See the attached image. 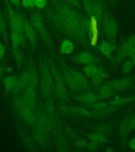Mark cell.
I'll list each match as a JSON object with an SVG mask.
<instances>
[{"instance_id":"e575fe53","label":"cell","mask_w":135,"mask_h":152,"mask_svg":"<svg viewBox=\"0 0 135 152\" xmlns=\"http://www.w3.org/2000/svg\"><path fill=\"white\" fill-rule=\"evenodd\" d=\"M112 125L111 124L104 123L98 126L96 131L98 133H101L104 135L109 134L112 131Z\"/></svg>"},{"instance_id":"52a82bcc","label":"cell","mask_w":135,"mask_h":152,"mask_svg":"<svg viewBox=\"0 0 135 152\" xmlns=\"http://www.w3.org/2000/svg\"><path fill=\"white\" fill-rule=\"evenodd\" d=\"M60 64L61 68L62 74L64 77L66 85L68 86L69 89L74 92H79L81 91L77 83H76L74 76L70 70L69 66H68L62 60H60Z\"/></svg>"},{"instance_id":"5b68a950","label":"cell","mask_w":135,"mask_h":152,"mask_svg":"<svg viewBox=\"0 0 135 152\" xmlns=\"http://www.w3.org/2000/svg\"><path fill=\"white\" fill-rule=\"evenodd\" d=\"M7 10L9 26L11 31L16 32L25 37L21 17L17 10H15L9 0H3Z\"/></svg>"},{"instance_id":"681fc988","label":"cell","mask_w":135,"mask_h":152,"mask_svg":"<svg viewBox=\"0 0 135 152\" xmlns=\"http://www.w3.org/2000/svg\"><path fill=\"white\" fill-rule=\"evenodd\" d=\"M109 1L112 5H114L116 4V3L118 0H109Z\"/></svg>"},{"instance_id":"d590c367","label":"cell","mask_w":135,"mask_h":152,"mask_svg":"<svg viewBox=\"0 0 135 152\" xmlns=\"http://www.w3.org/2000/svg\"><path fill=\"white\" fill-rule=\"evenodd\" d=\"M58 109L60 113L64 116L74 115L72 107L69 106L63 103H60L58 104Z\"/></svg>"},{"instance_id":"bcb514c9","label":"cell","mask_w":135,"mask_h":152,"mask_svg":"<svg viewBox=\"0 0 135 152\" xmlns=\"http://www.w3.org/2000/svg\"><path fill=\"white\" fill-rule=\"evenodd\" d=\"M5 68L3 64H0V81L2 80L3 76L4 75Z\"/></svg>"},{"instance_id":"8992f818","label":"cell","mask_w":135,"mask_h":152,"mask_svg":"<svg viewBox=\"0 0 135 152\" xmlns=\"http://www.w3.org/2000/svg\"><path fill=\"white\" fill-rule=\"evenodd\" d=\"M19 9L20 8H17V10L21 17L23 22L24 34L30 44L31 50L32 51V52H35L37 50L38 47V39L37 33L33 26H32L30 22L28 21L26 18L24 16L22 12L20 11Z\"/></svg>"},{"instance_id":"484cf974","label":"cell","mask_w":135,"mask_h":152,"mask_svg":"<svg viewBox=\"0 0 135 152\" xmlns=\"http://www.w3.org/2000/svg\"><path fill=\"white\" fill-rule=\"evenodd\" d=\"M40 87L43 98L45 101L47 98L50 97L51 96H52V93L54 92L49 83H47L45 80L42 78L40 79Z\"/></svg>"},{"instance_id":"d6986e66","label":"cell","mask_w":135,"mask_h":152,"mask_svg":"<svg viewBox=\"0 0 135 152\" xmlns=\"http://www.w3.org/2000/svg\"><path fill=\"white\" fill-rule=\"evenodd\" d=\"M10 38L12 49H18L21 45L23 47L26 45V38L19 33L11 31Z\"/></svg>"},{"instance_id":"f6af8a7d","label":"cell","mask_w":135,"mask_h":152,"mask_svg":"<svg viewBox=\"0 0 135 152\" xmlns=\"http://www.w3.org/2000/svg\"><path fill=\"white\" fill-rule=\"evenodd\" d=\"M10 3L14 5L16 8H20L21 7V0H9Z\"/></svg>"},{"instance_id":"277c9868","label":"cell","mask_w":135,"mask_h":152,"mask_svg":"<svg viewBox=\"0 0 135 152\" xmlns=\"http://www.w3.org/2000/svg\"><path fill=\"white\" fill-rule=\"evenodd\" d=\"M101 28L107 39L112 43L115 42L118 33V24L107 9L103 16Z\"/></svg>"},{"instance_id":"d4e9b609","label":"cell","mask_w":135,"mask_h":152,"mask_svg":"<svg viewBox=\"0 0 135 152\" xmlns=\"http://www.w3.org/2000/svg\"><path fill=\"white\" fill-rule=\"evenodd\" d=\"M45 112L49 118L54 123L55 119V108L52 96L47 98V99L45 100Z\"/></svg>"},{"instance_id":"8d00e7d4","label":"cell","mask_w":135,"mask_h":152,"mask_svg":"<svg viewBox=\"0 0 135 152\" xmlns=\"http://www.w3.org/2000/svg\"><path fill=\"white\" fill-rule=\"evenodd\" d=\"M21 7L25 9H34L35 8V0H21Z\"/></svg>"},{"instance_id":"f546056e","label":"cell","mask_w":135,"mask_h":152,"mask_svg":"<svg viewBox=\"0 0 135 152\" xmlns=\"http://www.w3.org/2000/svg\"><path fill=\"white\" fill-rule=\"evenodd\" d=\"M88 138L90 139L92 142L97 143H104L106 142L107 140V138L106 136L102 134L101 133H91L88 135Z\"/></svg>"},{"instance_id":"7bdbcfd3","label":"cell","mask_w":135,"mask_h":152,"mask_svg":"<svg viewBox=\"0 0 135 152\" xmlns=\"http://www.w3.org/2000/svg\"><path fill=\"white\" fill-rule=\"evenodd\" d=\"M87 148L89 151L91 152H94L96 151L98 149L97 144L96 142H92L89 144H88Z\"/></svg>"},{"instance_id":"603a6c76","label":"cell","mask_w":135,"mask_h":152,"mask_svg":"<svg viewBox=\"0 0 135 152\" xmlns=\"http://www.w3.org/2000/svg\"><path fill=\"white\" fill-rule=\"evenodd\" d=\"M115 90L107 83L101 86L99 88L98 93L100 98L107 99L112 96L115 94Z\"/></svg>"},{"instance_id":"f907efd6","label":"cell","mask_w":135,"mask_h":152,"mask_svg":"<svg viewBox=\"0 0 135 152\" xmlns=\"http://www.w3.org/2000/svg\"><path fill=\"white\" fill-rule=\"evenodd\" d=\"M113 151H114L113 148L112 147H108V148H107V149L105 150V151L107 152H113Z\"/></svg>"},{"instance_id":"e0dca14e","label":"cell","mask_w":135,"mask_h":152,"mask_svg":"<svg viewBox=\"0 0 135 152\" xmlns=\"http://www.w3.org/2000/svg\"><path fill=\"white\" fill-rule=\"evenodd\" d=\"M29 75H30V85L34 88H37L39 83V78L37 73V70L36 69V66L32 60L30 59L28 62V68Z\"/></svg>"},{"instance_id":"7a4b0ae2","label":"cell","mask_w":135,"mask_h":152,"mask_svg":"<svg viewBox=\"0 0 135 152\" xmlns=\"http://www.w3.org/2000/svg\"><path fill=\"white\" fill-rule=\"evenodd\" d=\"M30 22L35 29L37 34L40 37L46 47L52 52H55V49L52 43L50 34L45 26L42 15L38 9H32L30 13Z\"/></svg>"},{"instance_id":"2e32d148","label":"cell","mask_w":135,"mask_h":152,"mask_svg":"<svg viewBox=\"0 0 135 152\" xmlns=\"http://www.w3.org/2000/svg\"><path fill=\"white\" fill-rule=\"evenodd\" d=\"M75 99L81 103L90 104L99 100L100 97L99 95L93 93H85L77 95L75 96Z\"/></svg>"},{"instance_id":"1f68e13d","label":"cell","mask_w":135,"mask_h":152,"mask_svg":"<svg viewBox=\"0 0 135 152\" xmlns=\"http://www.w3.org/2000/svg\"><path fill=\"white\" fill-rule=\"evenodd\" d=\"M12 51L15 60L17 62V66L20 69L23 62V54L21 50H19V48L13 49Z\"/></svg>"},{"instance_id":"b9f144b4","label":"cell","mask_w":135,"mask_h":152,"mask_svg":"<svg viewBox=\"0 0 135 152\" xmlns=\"http://www.w3.org/2000/svg\"><path fill=\"white\" fill-rule=\"evenodd\" d=\"M65 132H66V134L70 137L75 138L77 137L76 132L70 127H65Z\"/></svg>"},{"instance_id":"7402d4cb","label":"cell","mask_w":135,"mask_h":152,"mask_svg":"<svg viewBox=\"0 0 135 152\" xmlns=\"http://www.w3.org/2000/svg\"><path fill=\"white\" fill-rule=\"evenodd\" d=\"M0 34L2 36L5 43L9 45V34L7 32V26L0 5Z\"/></svg>"},{"instance_id":"4316f807","label":"cell","mask_w":135,"mask_h":152,"mask_svg":"<svg viewBox=\"0 0 135 152\" xmlns=\"http://www.w3.org/2000/svg\"><path fill=\"white\" fill-rule=\"evenodd\" d=\"M17 79V77L14 76H7L4 79V86L5 93L12 91L16 83Z\"/></svg>"},{"instance_id":"4fadbf2b","label":"cell","mask_w":135,"mask_h":152,"mask_svg":"<svg viewBox=\"0 0 135 152\" xmlns=\"http://www.w3.org/2000/svg\"><path fill=\"white\" fill-rule=\"evenodd\" d=\"M69 68L71 74L74 76L76 83H77L79 88H80L81 90H87L89 87V86L88 80L85 74H83L78 70L72 69L70 67Z\"/></svg>"},{"instance_id":"ab89813d","label":"cell","mask_w":135,"mask_h":152,"mask_svg":"<svg viewBox=\"0 0 135 152\" xmlns=\"http://www.w3.org/2000/svg\"><path fill=\"white\" fill-rule=\"evenodd\" d=\"M67 2L76 9H79L81 7L82 2L81 0H66Z\"/></svg>"},{"instance_id":"74e56055","label":"cell","mask_w":135,"mask_h":152,"mask_svg":"<svg viewBox=\"0 0 135 152\" xmlns=\"http://www.w3.org/2000/svg\"><path fill=\"white\" fill-rule=\"evenodd\" d=\"M133 64H133L132 60H127L123 64V69H122L123 72L125 73V74H127L128 72H129L132 69Z\"/></svg>"},{"instance_id":"5bb4252c","label":"cell","mask_w":135,"mask_h":152,"mask_svg":"<svg viewBox=\"0 0 135 152\" xmlns=\"http://www.w3.org/2000/svg\"><path fill=\"white\" fill-rule=\"evenodd\" d=\"M74 60V61L79 64L87 65L93 64L96 61V58L90 52L83 51L75 56Z\"/></svg>"},{"instance_id":"4dcf8cb0","label":"cell","mask_w":135,"mask_h":152,"mask_svg":"<svg viewBox=\"0 0 135 152\" xmlns=\"http://www.w3.org/2000/svg\"><path fill=\"white\" fill-rule=\"evenodd\" d=\"M72 111L74 115H77L79 116L85 117L93 116V113L88 109H85L83 107H72Z\"/></svg>"},{"instance_id":"7dc6e473","label":"cell","mask_w":135,"mask_h":152,"mask_svg":"<svg viewBox=\"0 0 135 152\" xmlns=\"http://www.w3.org/2000/svg\"><path fill=\"white\" fill-rule=\"evenodd\" d=\"M129 145L131 149L132 150H135V138H134L132 140H131L129 143Z\"/></svg>"},{"instance_id":"ffe728a7","label":"cell","mask_w":135,"mask_h":152,"mask_svg":"<svg viewBox=\"0 0 135 152\" xmlns=\"http://www.w3.org/2000/svg\"><path fill=\"white\" fill-rule=\"evenodd\" d=\"M54 93L59 99L66 101L68 99V94L66 85L62 83H55Z\"/></svg>"},{"instance_id":"ba28073f","label":"cell","mask_w":135,"mask_h":152,"mask_svg":"<svg viewBox=\"0 0 135 152\" xmlns=\"http://www.w3.org/2000/svg\"><path fill=\"white\" fill-rule=\"evenodd\" d=\"M93 4V21L97 22L99 26H101L102 18L107 9L104 0H91Z\"/></svg>"},{"instance_id":"9c48e42d","label":"cell","mask_w":135,"mask_h":152,"mask_svg":"<svg viewBox=\"0 0 135 152\" xmlns=\"http://www.w3.org/2000/svg\"><path fill=\"white\" fill-rule=\"evenodd\" d=\"M135 49V34L131 36L120 46L117 54V60L121 61L129 56L131 52Z\"/></svg>"},{"instance_id":"6da1fadb","label":"cell","mask_w":135,"mask_h":152,"mask_svg":"<svg viewBox=\"0 0 135 152\" xmlns=\"http://www.w3.org/2000/svg\"><path fill=\"white\" fill-rule=\"evenodd\" d=\"M45 18L48 23L65 37L85 45L90 42L89 37L93 33L91 19L66 0H60L55 5L47 8Z\"/></svg>"},{"instance_id":"9a60e30c","label":"cell","mask_w":135,"mask_h":152,"mask_svg":"<svg viewBox=\"0 0 135 152\" xmlns=\"http://www.w3.org/2000/svg\"><path fill=\"white\" fill-rule=\"evenodd\" d=\"M47 60L49 66L50 68V71L52 74L55 83H62L66 84L64 77L62 75L61 72L57 68L56 65L55 64L52 59L51 58L47 57Z\"/></svg>"},{"instance_id":"f35d334b","label":"cell","mask_w":135,"mask_h":152,"mask_svg":"<svg viewBox=\"0 0 135 152\" xmlns=\"http://www.w3.org/2000/svg\"><path fill=\"white\" fill-rule=\"evenodd\" d=\"M35 7L38 10L45 9L47 6V0H35Z\"/></svg>"},{"instance_id":"60d3db41","label":"cell","mask_w":135,"mask_h":152,"mask_svg":"<svg viewBox=\"0 0 135 152\" xmlns=\"http://www.w3.org/2000/svg\"><path fill=\"white\" fill-rule=\"evenodd\" d=\"M74 145L76 147L79 148H84L87 146L88 142L83 140H78L74 142Z\"/></svg>"},{"instance_id":"836d02e7","label":"cell","mask_w":135,"mask_h":152,"mask_svg":"<svg viewBox=\"0 0 135 152\" xmlns=\"http://www.w3.org/2000/svg\"><path fill=\"white\" fill-rule=\"evenodd\" d=\"M89 107L93 109L96 113L102 112L109 107V103L103 102H95L91 104H89Z\"/></svg>"},{"instance_id":"d6a6232c","label":"cell","mask_w":135,"mask_h":152,"mask_svg":"<svg viewBox=\"0 0 135 152\" xmlns=\"http://www.w3.org/2000/svg\"><path fill=\"white\" fill-rule=\"evenodd\" d=\"M107 77L106 74H105L104 71L101 70L97 75L91 78V82L95 86H99L101 84L104 79Z\"/></svg>"},{"instance_id":"ee69618b","label":"cell","mask_w":135,"mask_h":152,"mask_svg":"<svg viewBox=\"0 0 135 152\" xmlns=\"http://www.w3.org/2000/svg\"><path fill=\"white\" fill-rule=\"evenodd\" d=\"M5 54V47L2 43L0 42V59H3Z\"/></svg>"},{"instance_id":"c3c4849f","label":"cell","mask_w":135,"mask_h":152,"mask_svg":"<svg viewBox=\"0 0 135 152\" xmlns=\"http://www.w3.org/2000/svg\"><path fill=\"white\" fill-rule=\"evenodd\" d=\"M60 0H50L51 2V5H55V4L59 1Z\"/></svg>"},{"instance_id":"3957f363","label":"cell","mask_w":135,"mask_h":152,"mask_svg":"<svg viewBox=\"0 0 135 152\" xmlns=\"http://www.w3.org/2000/svg\"><path fill=\"white\" fill-rule=\"evenodd\" d=\"M13 103L14 109L25 122L34 126L36 119L34 109L27 105L20 95H14Z\"/></svg>"},{"instance_id":"44dd1931","label":"cell","mask_w":135,"mask_h":152,"mask_svg":"<svg viewBox=\"0 0 135 152\" xmlns=\"http://www.w3.org/2000/svg\"><path fill=\"white\" fill-rule=\"evenodd\" d=\"M74 50V45L73 42L66 39L62 41L60 46V53L63 55H69L72 54Z\"/></svg>"},{"instance_id":"83f0119b","label":"cell","mask_w":135,"mask_h":152,"mask_svg":"<svg viewBox=\"0 0 135 152\" xmlns=\"http://www.w3.org/2000/svg\"><path fill=\"white\" fill-rule=\"evenodd\" d=\"M100 70L101 69L93 64L85 65L83 69V72L85 75L87 77L90 78H91L96 75H97Z\"/></svg>"},{"instance_id":"7c38bea8","label":"cell","mask_w":135,"mask_h":152,"mask_svg":"<svg viewBox=\"0 0 135 152\" xmlns=\"http://www.w3.org/2000/svg\"><path fill=\"white\" fill-rule=\"evenodd\" d=\"M135 79L134 77H127L107 83L115 90H123L130 88L133 85Z\"/></svg>"},{"instance_id":"f1b7e54d","label":"cell","mask_w":135,"mask_h":152,"mask_svg":"<svg viewBox=\"0 0 135 152\" xmlns=\"http://www.w3.org/2000/svg\"><path fill=\"white\" fill-rule=\"evenodd\" d=\"M135 100V97H128L124 98H116L109 102V104L111 106H119L126 103L131 102Z\"/></svg>"},{"instance_id":"cb8c5ba5","label":"cell","mask_w":135,"mask_h":152,"mask_svg":"<svg viewBox=\"0 0 135 152\" xmlns=\"http://www.w3.org/2000/svg\"><path fill=\"white\" fill-rule=\"evenodd\" d=\"M114 46L111 43L107 41H102L100 43L98 48L102 55L107 57H111L112 52L114 51Z\"/></svg>"},{"instance_id":"ac0fdd59","label":"cell","mask_w":135,"mask_h":152,"mask_svg":"<svg viewBox=\"0 0 135 152\" xmlns=\"http://www.w3.org/2000/svg\"><path fill=\"white\" fill-rule=\"evenodd\" d=\"M55 142L57 148L59 151L65 152L68 151L67 143L65 140L64 136L58 128H56L54 133Z\"/></svg>"},{"instance_id":"816d5d0a","label":"cell","mask_w":135,"mask_h":152,"mask_svg":"<svg viewBox=\"0 0 135 152\" xmlns=\"http://www.w3.org/2000/svg\"><path fill=\"white\" fill-rule=\"evenodd\" d=\"M5 70H6V71H7V72H9V73L11 72L12 71V69H11V68H7L5 69Z\"/></svg>"},{"instance_id":"8fae6325","label":"cell","mask_w":135,"mask_h":152,"mask_svg":"<svg viewBox=\"0 0 135 152\" xmlns=\"http://www.w3.org/2000/svg\"><path fill=\"white\" fill-rule=\"evenodd\" d=\"M21 96L27 105L33 109H35L37 99L36 88L28 86L24 90Z\"/></svg>"},{"instance_id":"30bf717a","label":"cell","mask_w":135,"mask_h":152,"mask_svg":"<svg viewBox=\"0 0 135 152\" xmlns=\"http://www.w3.org/2000/svg\"><path fill=\"white\" fill-rule=\"evenodd\" d=\"M40 69L41 78L49 83L51 88L54 92L55 88V81L53 78L52 74L50 71V68L48 64L47 56L44 57L41 60L40 62Z\"/></svg>"}]
</instances>
